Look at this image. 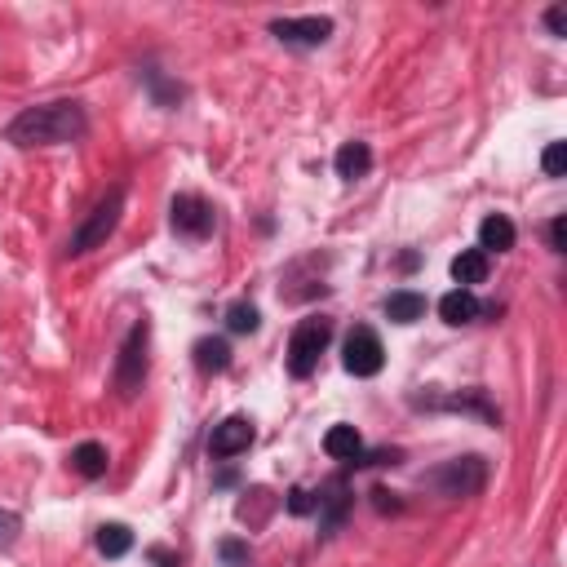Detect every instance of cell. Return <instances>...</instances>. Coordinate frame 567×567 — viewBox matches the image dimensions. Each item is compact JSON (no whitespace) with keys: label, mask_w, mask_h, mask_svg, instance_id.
I'll list each match as a JSON object with an SVG mask.
<instances>
[{"label":"cell","mask_w":567,"mask_h":567,"mask_svg":"<svg viewBox=\"0 0 567 567\" xmlns=\"http://www.w3.org/2000/svg\"><path fill=\"white\" fill-rule=\"evenodd\" d=\"M333 169H337V178L342 182L368 178V169H373V147H368V142H342L337 156H333Z\"/></svg>","instance_id":"obj_11"},{"label":"cell","mask_w":567,"mask_h":567,"mask_svg":"<svg viewBox=\"0 0 567 567\" xmlns=\"http://www.w3.org/2000/svg\"><path fill=\"white\" fill-rule=\"evenodd\" d=\"M253 439H257V430H253L249 417H226L222 426H213V435H209V457L213 461H231V457H240Z\"/></svg>","instance_id":"obj_10"},{"label":"cell","mask_w":567,"mask_h":567,"mask_svg":"<svg viewBox=\"0 0 567 567\" xmlns=\"http://www.w3.org/2000/svg\"><path fill=\"white\" fill-rule=\"evenodd\" d=\"M169 226H173V235L178 240H209L213 235V226H218V213H213V204L204 200V195H191V191H182V195H173L169 200Z\"/></svg>","instance_id":"obj_6"},{"label":"cell","mask_w":567,"mask_h":567,"mask_svg":"<svg viewBox=\"0 0 567 567\" xmlns=\"http://www.w3.org/2000/svg\"><path fill=\"white\" fill-rule=\"evenodd\" d=\"M328 342H333V319L306 315L302 324L293 328V337H288V373L297 381H306L319 368V355L328 350Z\"/></svg>","instance_id":"obj_3"},{"label":"cell","mask_w":567,"mask_h":567,"mask_svg":"<svg viewBox=\"0 0 567 567\" xmlns=\"http://www.w3.org/2000/svg\"><path fill=\"white\" fill-rule=\"evenodd\" d=\"M271 36L288 49H319V45H328V36H333V18H319V14H311V18H275Z\"/></svg>","instance_id":"obj_8"},{"label":"cell","mask_w":567,"mask_h":567,"mask_svg":"<svg viewBox=\"0 0 567 567\" xmlns=\"http://www.w3.org/2000/svg\"><path fill=\"white\" fill-rule=\"evenodd\" d=\"M541 164H545V173H550V178H563V169H567V142H550V147H545V156H541Z\"/></svg>","instance_id":"obj_22"},{"label":"cell","mask_w":567,"mask_h":567,"mask_svg":"<svg viewBox=\"0 0 567 567\" xmlns=\"http://www.w3.org/2000/svg\"><path fill=\"white\" fill-rule=\"evenodd\" d=\"M218 554H222L226 567H249L253 563V554H249V545H244V541H222Z\"/></svg>","instance_id":"obj_23"},{"label":"cell","mask_w":567,"mask_h":567,"mask_svg":"<svg viewBox=\"0 0 567 567\" xmlns=\"http://www.w3.org/2000/svg\"><path fill=\"white\" fill-rule=\"evenodd\" d=\"M324 452H328L333 461H346V466H350V461L364 452V439H359L355 426H333V430L324 435Z\"/></svg>","instance_id":"obj_16"},{"label":"cell","mask_w":567,"mask_h":567,"mask_svg":"<svg viewBox=\"0 0 567 567\" xmlns=\"http://www.w3.org/2000/svg\"><path fill=\"white\" fill-rule=\"evenodd\" d=\"M479 249L483 253H510L514 249V222L505 213H488L479 222Z\"/></svg>","instance_id":"obj_13"},{"label":"cell","mask_w":567,"mask_h":567,"mask_svg":"<svg viewBox=\"0 0 567 567\" xmlns=\"http://www.w3.org/2000/svg\"><path fill=\"white\" fill-rule=\"evenodd\" d=\"M226 328H231V333H257V328H262V315H257L253 302H235V306H226Z\"/></svg>","instance_id":"obj_21"},{"label":"cell","mask_w":567,"mask_h":567,"mask_svg":"<svg viewBox=\"0 0 567 567\" xmlns=\"http://www.w3.org/2000/svg\"><path fill=\"white\" fill-rule=\"evenodd\" d=\"M129 550H133V532L125 523H102L98 528V554L102 559H125Z\"/></svg>","instance_id":"obj_19"},{"label":"cell","mask_w":567,"mask_h":567,"mask_svg":"<svg viewBox=\"0 0 567 567\" xmlns=\"http://www.w3.org/2000/svg\"><path fill=\"white\" fill-rule=\"evenodd\" d=\"M195 368L200 373H226L231 368V346L222 337H200L195 342Z\"/></svg>","instance_id":"obj_17"},{"label":"cell","mask_w":567,"mask_h":567,"mask_svg":"<svg viewBox=\"0 0 567 567\" xmlns=\"http://www.w3.org/2000/svg\"><path fill=\"white\" fill-rule=\"evenodd\" d=\"M421 483H430V488H435L439 497H448V501L479 497L483 483H488V461L483 457H452V461H443L439 470H430Z\"/></svg>","instance_id":"obj_5"},{"label":"cell","mask_w":567,"mask_h":567,"mask_svg":"<svg viewBox=\"0 0 567 567\" xmlns=\"http://www.w3.org/2000/svg\"><path fill=\"white\" fill-rule=\"evenodd\" d=\"M381 364H386V346H381V337L368 324H355L346 333V346H342V368L350 377H377Z\"/></svg>","instance_id":"obj_7"},{"label":"cell","mask_w":567,"mask_h":567,"mask_svg":"<svg viewBox=\"0 0 567 567\" xmlns=\"http://www.w3.org/2000/svg\"><path fill=\"white\" fill-rule=\"evenodd\" d=\"M550 249L554 253H567V218H554L550 222Z\"/></svg>","instance_id":"obj_26"},{"label":"cell","mask_w":567,"mask_h":567,"mask_svg":"<svg viewBox=\"0 0 567 567\" xmlns=\"http://www.w3.org/2000/svg\"><path fill=\"white\" fill-rule=\"evenodd\" d=\"M381 311H386L390 324H417V319L426 315V297L412 293V288H399V293H390L386 302H381Z\"/></svg>","instance_id":"obj_14"},{"label":"cell","mask_w":567,"mask_h":567,"mask_svg":"<svg viewBox=\"0 0 567 567\" xmlns=\"http://www.w3.org/2000/svg\"><path fill=\"white\" fill-rule=\"evenodd\" d=\"M315 514H319V536H333L346 523V514H350V483L342 479V474L328 479L324 488L315 492Z\"/></svg>","instance_id":"obj_9"},{"label":"cell","mask_w":567,"mask_h":567,"mask_svg":"<svg viewBox=\"0 0 567 567\" xmlns=\"http://www.w3.org/2000/svg\"><path fill=\"white\" fill-rule=\"evenodd\" d=\"M545 27H550V36H567V9L554 5L550 14H545Z\"/></svg>","instance_id":"obj_27"},{"label":"cell","mask_w":567,"mask_h":567,"mask_svg":"<svg viewBox=\"0 0 567 567\" xmlns=\"http://www.w3.org/2000/svg\"><path fill=\"white\" fill-rule=\"evenodd\" d=\"M439 315H443V324L461 328V324H474V319L483 315V306H479V297H474L470 288H452V293L439 297Z\"/></svg>","instance_id":"obj_12"},{"label":"cell","mask_w":567,"mask_h":567,"mask_svg":"<svg viewBox=\"0 0 567 567\" xmlns=\"http://www.w3.org/2000/svg\"><path fill=\"white\" fill-rule=\"evenodd\" d=\"M151 559H156V567H178V554H169V550H156Z\"/></svg>","instance_id":"obj_29"},{"label":"cell","mask_w":567,"mask_h":567,"mask_svg":"<svg viewBox=\"0 0 567 567\" xmlns=\"http://www.w3.org/2000/svg\"><path fill=\"white\" fill-rule=\"evenodd\" d=\"M373 497H377V510H381V514H386V510H390V514H395V510H399V501H395V492H386V488H377V492H373Z\"/></svg>","instance_id":"obj_28"},{"label":"cell","mask_w":567,"mask_h":567,"mask_svg":"<svg viewBox=\"0 0 567 567\" xmlns=\"http://www.w3.org/2000/svg\"><path fill=\"white\" fill-rule=\"evenodd\" d=\"M125 182H116L102 200L94 204V209L85 213V222L71 231V240H67V257H85V253H94V249H102V244L116 235V226H120V218H125Z\"/></svg>","instance_id":"obj_2"},{"label":"cell","mask_w":567,"mask_h":567,"mask_svg":"<svg viewBox=\"0 0 567 567\" xmlns=\"http://www.w3.org/2000/svg\"><path fill=\"white\" fill-rule=\"evenodd\" d=\"M71 470L85 474V479H102L107 474V448L102 443H80V448H71Z\"/></svg>","instance_id":"obj_18"},{"label":"cell","mask_w":567,"mask_h":567,"mask_svg":"<svg viewBox=\"0 0 567 567\" xmlns=\"http://www.w3.org/2000/svg\"><path fill=\"white\" fill-rule=\"evenodd\" d=\"M142 80H147V89H151V98H156V107H178V102L187 98V89L173 85V80H164L156 67H142Z\"/></svg>","instance_id":"obj_20"},{"label":"cell","mask_w":567,"mask_h":567,"mask_svg":"<svg viewBox=\"0 0 567 567\" xmlns=\"http://www.w3.org/2000/svg\"><path fill=\"white\" fill-rule=\"evenodd\" d=\"M452 280H457V288L483 284L488 280V253L483 249H461L457 257H452Z\"/></svg>","instance_id":"obj_15"},{"label":"cell","mask_w":567,"mask_h":567,"mask_svg":"<svg viewBox=\"0 0 567 567\" xmlns=\"http://www.w3.org/2000/svg\"><path fill=\"white\" fill-rule=\"evenodd\" d=\"M18 528H23V519H18L14 510H0V545H14Z\"/></svg>","instance_id":"obj_25"},{"label":"cell","mask_w":567,"mask_h":567,"mask_svg":"<svg viewBox=\"0 0 567 567\" xmlns=\"http://www.w3.org/2000/svg\"><path fill=\"white\" fill-rule=\"evenodd\" d=\"M89 129L85 102L76 98H58V102H40V107H23L9 120L5 138L14 147H63V142H80Z\"/></svg>","instance_id":"obj_1"},{"label":"cell","mask_w":567,"mask_h":567,"mask_svg":"<svg viewBox=\"0 0 567 567\" xmlns=\"http://www.w3.org/2000/svg\"><path fill=\"white\" fill-rule=\"evenodd\" d=\"M151 319H138V324L129 328V337H125V346H120V355H116V395L120 399H133L142 390V381H147V368H151Z\"/></svg>","instance_id":"obj_4"},{"label":"cell","mask_w":567,"mask_h":567,"mask_svg":"<svg viewBox=\"0 0 567 567\" xmlns=\"http://www.w3.org/2000/svg\"><path fill=\"white\" fill-rule=\"evenodd\" d=\"M288 514H315V492L311 488H288Z\"/></svg>","instance_id":"obj_24"}]
</instances>
